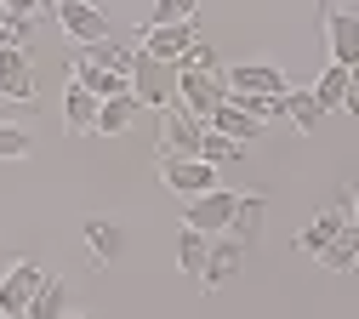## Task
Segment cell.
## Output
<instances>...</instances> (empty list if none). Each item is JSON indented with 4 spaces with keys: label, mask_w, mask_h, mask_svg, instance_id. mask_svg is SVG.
I'll return each instance as SVG.
<instances>
[{
    "label": "cell",
    "mask_w": 359,
    "mask_h": 319,
    "mask_svg": "<svg viewBox=\"0 0 359 319\" xmlns=\"http://www.w3.org/2000/svg\"><path fill=\"white\" fill-rule=\"evenodd\" d=\"M313 103H320L325 114H331V109H348V69L331 63V69L320 74V86H313Z\"/></svg>",
    "instance_id": "cell-24"
},
{
    "label": "cell",
    "mask_w": 359,
    "mask_h": 319,
    "mask_svg": "<svg viewBox=\"0 0 359 319\" xmlns=\"http://www.w3.org/2000/svg\"><path fill=\"white\" fill-rule=\"evenodd\" d=\"M69 319H97V313H69Z\"/></svg>",
    "instance_id": "cell-30"
},
{
    "label": "cell",
    "mask_w": 359,
    "mask_h": 319,
    "mask_svg": "<svg viewBox=\"0 0 359 319\" xmlns=\"http://www.w3.org/2000/svg\"><path fill=\"white\" fill-rule=\"evenodd\" d=\"M131 97L143 109H171L177 103V69H165V63L137 52V63H131Z\"/></svg>",
    "instance_id": "cell-5"
},
{
    "label": "cell",
    "mask_w": 359,
    "mask_h": 319,
    "mask_svg": "<svg viewBox=\"0 0 359 319\" xmlns=\"http://www.w3.org/2000/svg\"><path fill=\"white\" fill-rule=\"evenodd\" d=\"M143 57H154V63H165V69H177L189 52H194V23H177V29H143V46H137Z\"/></svg>",
    "instance_id": "cell-9"
},
{
    "label": "cell",
    "mask_w": 359,
    "mask_h": 319,
    "mask_svg": "<svg viewBox=\"0 0 359 319\" xmlns=\"http://www.w3.org/2000/svg\"><path fill=\"white\" fill-rule=\"evenodd\" d=\"M80 234H86V245H92V257H97L103 268H109V262H120V251H126V228H120V222L92 217V222L80 228Z\"/></svg>",
    "instance_id": "cell-17"
},
{
    "label": "cell",
    "mask_w": 359,
    "mask_h": 319,
    "mask_svg": "<svg viewBox=\"0 0 359 319\" xmlns=\"http://www.w3.org/2000/svg\"><path fill=\"white\" fill-rule=\"evenodd\" d=\"M280 114H291V125L302 131V137H313L320 131V103H313V91H285V103H280Z\"/></svg>",
    "instance_id": "cell-21"
},
{
    "label": "cell",
    "mask_w": 359,
    "mask_h": 319,
    "mask_svg": "<svg viewBox=\"0 0 359 319\" xmlns=\"http://www.w3.org/2000/svg\"><path fill=\"white\" fill-rule=\"evenodd\" d=\"M353 268H359V257H353Z\"/></svg>",
    "instance_id": "cell-31"
},
{
    "label": "cell",
    "mask_w": 359,
    "mask_h": 319,
    "mask_svg": "<svg viewBox=\"0 0 359 319\" xmlns=\"http://www.w3.org/2000/svg\"><path fill=\"white\" fill-rule=\"evenodd\" d=\"M348 205H353V211H348V217H353V234H359V189H353V194H348Z\"/></svg>",
    "instance_id": "cell-29"
},
{
    "label": "cell",
    "mask_w": 359,
    "mask_h": 319,
    "mask_svg": "<svg viewBox=\"0 0 359 319\" xmlns=\"http://www.w3.org/2000/svg\"><path fill=\"white\" fill-rule=\"evenodd\" d=\"M34 40V6H0V52H29Z\"/></svg>",
    "instance_id": "cell-16"
},
{
    "label": "cell",
    "mask_w": 359,
    "mask_h": 319,
    "mask_svg": "<svg viewBox=\"0 0 359 319\" xmlns=\"http://www.w3.org/2000/svg\"><path fill=\"white\" fill-rule=\"evenodd\" d=\"M160 182H165L171 194H183V200H200V194L222 189L217 165H205V160H171V154H160Z\"/></svg>",
    "instance_id": "cell-6"
},
{
    "label": "cell",
    "mask_w": 359,
    "mask_h": 319,
    "mask_svg": "<svg viewBox=\"0 0 359 319\" xmlns=\"http://www.w3.org/2000/svg\"><path fill=\"white\" fill-rule=\"evenodd\" d=\"M229 103V91H222V74H194V69H177V109H189L200 125Z\"/></svg>",
    "instance_id": "cell-3"
},
{
    "label": "cell",
    "mask_w": 359,
    "mask_h": 319,
    "mask_svg": "<svg viewBox=\"0 0 359 319\" xmlns=\"http://www.w3.org/2000/svg\"><path fill=\"white\" fill-rule=\"evenodd\" d=\"M0 97H6V103H34L29 52H0Z\"/></svg>",
    "instance_id": "cell-12"
},
{
    "label": "cell",
    "mask_w": 359,
    "mask_h": 319,
    "mask_svg": "<svg viewBox=\"0 0 359 319\" xmlns=\"http://www.w3.org/2000/svg\"><path fill=\"white\" fill-rule=\"evenodd\" d=\"M57 23H63V34H69V40H80V46H86V52L109 40V18H103L97 6H86V0H63V6H57Z\"/></svg>",
    "instance_id": "cell-8"
},
{
    "label": "cell",
    "mask_w": 359,
    "mask_h": 319,
    "mask_svg": "<svg viewBox=\"0 0 359 319\" xmlns=\"http://www.w3.org/2000/svg\"><path fill=\"white\" fill-rule=\"evenodd\" d=\"M234 205H240V194H229V189H211V194L189 200L183 228H194V234H205V240H222V234L234 228Z\"/></svg>",
    "instance_id": "cell-2"
},
{
    "label": "cell",
    "mask_w": 359,
    "mask_h": 319,
    "mask_svg": "<svg viewBox=\"0 0 359 319\" xmlns=\"http://www.w3.org/2000/svg\"><path fill=\"white\" fill-rule=\"evenodd\" d=\"M205 251H211V240H205V234H194V228H183V234H177V268H183L189 280H200Z\"/></svg>",
    "instance_id": "cell-23"
},
{
    "label": "cell",
    "mask_w": 359,
    "mask_h": 319,
    "mask_svg": "<svg viewBox=\"0 0 359 319\" xmlns=\"http://www.w3.org/2000/svg\"><path fill=\"white\" fill-rule=\"evenodd\" d=\"M353 257H359V234L348 228L342 240H331V245L320 251V268H331V273H348V268H353Z\"/></svg>",
    "instance_id": "cell-25"
},
{
    "label": "cell",
    "mask_w": 359,
    "mask_h": 319,
    "mask_svg": "<svg viewBox=\"0 0 359 319\" xmlns=\"http://www.w3.org/2000/svg\"><path fill=\"white\" fill-rule=\"evenodd\" d=\"M205 131H217V137H229V143H240V149H245V143H257L268 125H262V120H251L240 103H222V109L205 120Z\"/></svg>",
    "instance_id": "cell-13"
},
{
    "label": "cell",
    "mask_w": 359,
    "mask_h": 319,
    "mask_svg": "<svg viewBox=\"0 0 359 319\" xmlns=\"http://www.w3.org/2000/svg\"><path fill=\"white\" fill-rule=\"evenodd\" d=\"M29 149H34V137L12 120H0V160H29Z\"/></svg>",
    "instance_id": "cell-26"
},
{
    "label": "cell",
    "mask_w": 359,
    "mask_h": 319,
    "mask_svg": "<svg viewBox=\"0 0 359 319\" xmlns=\"http://www.w3.org/2000/svg\"><path fill=\"white\" fill-rule=\"evenodd\" d=\"M97 97H92V91H80V86H69L63 91V131L69 137H86V131H97Z\"/></svg>",
    "instance_id": "cell-15"
},
{
    "label": "cell",
    "mask_w": 359,
    "mask_h": 319,
    "mask_svg": "<svg viewBox=\"0 0 359 319\" xmlns=\"http://www.w3.org/2000/svg\"><path fill=\"white\" fill-rule=\"evenodd\" d=\"M69 86H80V91H92V97L97 103H114V97H126V91H131V80L126 74H109V69H97V63H74V80Z\"/></svg>",
    "instance_id": "cell-14"
},
{
    "label": "cell",
    "mask_w": 359,
    "mask_h": 319,
    "mask_svg": "<svg viewBox=\"0 0 359 319\" xmlns=\"http://www.w3.org/2000/svg\"><path fill=\"white\" fill-rule=\"evenodd\" d=\"M342 234H348V217H342V211H320V217H313V222L302 228V234H297V245L320 257V251H325L331 240H342Z\"/></svg>",
    "instance_id": "cell-18"
},
{
    "label": "cell",
    "mask_w": 359,
    "mask_h": 319,
    "mask_svg": "<svg viewBox=\"0 0 359 319\" xmlns=\"http://www.w3.org/2000/svg\"><path fill=\"white\" fill-rule=\"evenodd\" d=\"M29 319H69V285L46 273V285H40V297L29 302Z\"/></svg>",
    "instance_id": "cell-22"
},
{
    "label": "cell",
    "mask_w": 359,
    "mask_h": 319,
    "mask_svg": "<svg viewBox=\"0 0 359 319\" xmlns=\"http://www.w3.org/2000/svg\"><path fill=\"white\" fill-rule=\"evenodd\" d=\"M137 114H143V103L126 91V97H114V103L97 109V131H103V137H120V131H131V120H137Z\"/></svg>",
    "instance_id": "cell-20"
},
{
    "label": "cell",
    "mask_w": 359,
    "mask_h": 319,
    "mask_svg": "<svg viewBox=\"0 0 359 319\" xmlns=\"http://www.w3.org/2000/svg\"><path fill=\"white\" fill-rule=\"evenodd\" d=\"M189 18H194L189 0H160V6L149 12V29H177V23H189Z\"/></svg>",
    "instance_id": "cell-27"
},
{
    "label": "cell",
    "mask_w": 359,
    "mask_h": 319,
    "mask_svg": "<svg viewBox=\"0 0 359 319\" xmlns=\"http://www.w3.org/2000/svg\"><path fill=\"white\" fill-rule=\"evenodd\" d=\"M325 40H331L337 69H359V18L353 12H325Z\"/></svg>",
    "instance_id": "cell-11"
},
{
    "label": "cell",
    "mask_w": 359,
    "mask_h": 319,
    "mask_svg": "<svg viewBox=\"0 0 359 319\" xmlns=\"http://www.w3.org/2000/svg\"><path fill=\"white\" fill-rule=\"evenodd\" d=\"M200 160H205V165H222V160H240V143H229V137H217V131H205V143H200Z\"/></svg>",
    "instance_id": "cell-28"
},
{
    "label": "cell",
    "mask_w": 359,
    "mask_h": 319,
    "mask_svg": "<svg viewBox=\"0 0 359 319\" xmlns=\"http://www.w3.org/2000/svg\"><path fill=\"white\" fill-rule=\"evenodd\" d=\"M222 91L229 103H251V97H285V74L274 63H240V69H222Z\"/></svg>",
    "instance_id": "cell-1"
},
{
    "label": "cell",
    "mask_w": 359,
    "mask_h": 319,
    "mask_svg": "<svg viewBox=\"0 0 359 319\" xmlns=\"http://www.w3.org/2000/svg\"><path fill=\"white\" fill-rule=\"evenodd\" d=\"M262 194H240V205H234V228H229V240H240V245H251L257 234H262Z\"/></svg>",
    "instance_id": "cell-19"
},
{
    "label": "cell",
    "mask_w": 359,
    "mask_h": 319,
    "mask_svg": "<svg viewBox=\"0 0 359 319\" xmlns=\"http://www.w3.org/2000/svg\"><path fill=\"white\" fill-rule=\"evenodd\" d=\"M200 143H205V125L189 114V109H160V154L171 160H200Z\"/></svg>",
    "instance_id": "cell-4"
},
{
    "label": "cell",
    "mask_w": 359,
    "mask_h": 319,
    "mask_svg": "<svg viewBox=\"0 0 359 319\" xmlns=\"http://www.w3.org/2000/svg\"><path fill=\"white\" fill-rule=\"evenodd\" d=\"M40 285H46V273L34 262H12L0 280V319H29V302L40 297Z\"/></svg>",
    "instance_id": "cell-7"
},
{
    "label": "cell",
    "mask_w": 359,
    "mask_h": 319,
    "mask_svg": "<svg viewBox=\"0 0 359 319\" xmlns=\"http://www.w3.org/2000/svg\"><path fill=\"white\" fill-rule=\"evenodd\" d=\"M240 262H245V245L240 240H211V251H205V268H200V285L205 291H217V285H229L234 273H240Z\"/></svg>",
    "instance_id": "cell-10"
}]
</instances>
